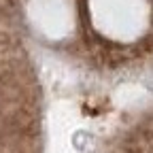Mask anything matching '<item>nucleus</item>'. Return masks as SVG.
<instances>
[]
</instances>
